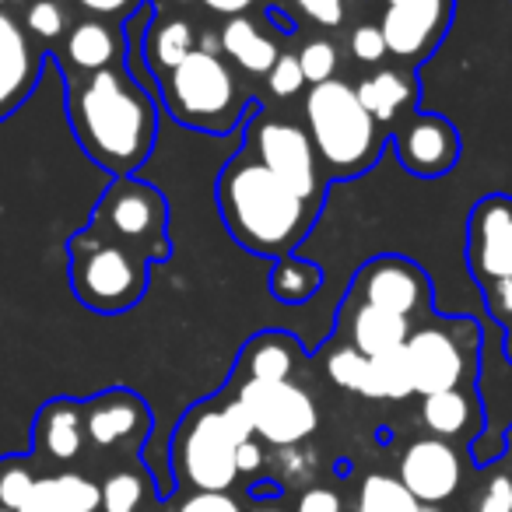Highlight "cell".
<instances>
[{
	"label": "cell",
	"instance_id": "f907efd6",
	"mask_svg": "<svg viewBox=\"0 0 512 512\" xmlns=\"http://www.w3.org/2000/svg\"><path fill=\"white\" fill-rule=\"evenodd\" d=\"M418 512H442L439 505H418Z\"/></svg>",
	"mask_w": 512,
	"mask_h": 512
},
{
	"label": "cell",
	"instance_id": "7402d4cb",
	"mask_svg": "<svg viewBox=\"0 0 512 512\" xmlns=\"http://www.w3.org/2000/svg\"><path fill=\"white\" fill-rule=\"evenodd\" d=\"M18 512H99V484L74 470L39 477Z\"/></svg>",
	"mask_w": 512,
	"mask_h": 512
},
{
	"label": "cell",
	"instance_id": "4dcf8cb0",
	"mask_svg": "<svg viewBox=\"0 0 512 512\" xmlns=\"http://www.w3.org/2000/svg\"><path fill=\"white\" fill-rule=\"evenodd\" d=\"M327 376H330V383L341 386V390H351V393H358V397H365V383H369V358H365L362 351L351 348V344H344V348L330 351Z\"/></svg>",
	"mask_w": 512,
	"mask_h": 512
},
{
	"label": "cell",
	"instance_id": "c3c4849f",
	"mask_svg": "<svg viewBox=\"0 0 512 512\" xmlns=\"http://www.w3.org/2000/svg\"><path fill=\"white\" fill-rule=\"evenodd\" d=\"M502 442H505V449H509V453H512V425H509V432L502 435Z\"/></svg>",
	"mask_w": 512,
	"mask_h": 512
},
{
	"label": "cell",
	"instance_id": "7a4b0ae2",
	"mask_svg": "<svg viewBox=\"0 0 512 512\" xmlns=\"http://www.w3.org/2000/svg\"><path fill=\"white\" fill-rule=\"evenodd\" d=\"M218 214L225 232L253 256H292L313 232L320 204H309L292 193L274 172H267L246 148L218 172Z\"/></svg>",
	"mask_w": 512,
	"mask_h": 512
},
{
	"label": "cell",
	"instance_id": "ac0fdd59",
	"mask_svg": "<svg viewBox=\"0 0 512 512\" xmlns=\"http://www.w3.org/2000/svg\"><path fill=\"white\" fill-rule=\"evenodd\" d=\"M421 425L435 439L477 442V435L484 428V411H481V400H477V390L474 386H463V390L421 397Z\"/></svg>",
	"mask_w": 512,
	"mask_h": 512
},
{
	"label": "cell",
	"instance_id": "2e32d148",
	"mask_svg": "<svg viewBox=\"0 0 512 512\" xmlns=\"http://www.w3.org/2000/svg\"><path fill=\"white\" fill-rule=\"evenodd\" d=\"M85 411V442L99 449L141 446L151 432V411L134 390H106L81 404Z\"/></svg>",
	"mask_w": 512,
	"mask_h": 512
},
{
	"label": "cell",
	"instance_id": "83f0119b",
	"mask_svg": "<svg viewBox=\"0 0 512 512\" xmlns=\"http://www.w3.org/2000/svg\"><path fill=\"white\" fill-rule=\"evenodd\" d=\"M155 502V481L144 470H113L99 484V512H148Z\"/></svg>",
	"mask_w": 512,
	"mask_h": 512
},
{
	"label": "cell",
	"instance_id": "d6a6232c",
	"mask_svg": "<svg viewBox=\"0 0 512 512\" xmlns=\"http://www.w3.org/2000/svg\"><path fill=\"white\" fill-rule=\"evenodd\" d=\"M39 477L32 474L29 463L22 460H8L4 467H0V509H11L18 512L22 509V502L29 498V491L36 488Z\"/></svg>",
	"mask_w": 512,
	"mask_h": 512
},
{
	"label": "cell",
	"instance_id": "ba28073f",
	"mask_svg": "<svg viewBox=\"0 0 512 512\" xmlns=\"http://www.w3.org/2000/svg\"><path fill=\"white\" fill-rule=\"evenodd\" d=\"M477 348H481V327L474 320H467V316L411 330L404 355L407 365H411L414 397H432V393L474 386Z\"/></svg>",
	"mask_w": 512,
	"mask_h": 512
},
{
	"label": "cell",
	"instance_id": "4316f807",
	"mask_svg": "<svg viewBox=\"0 0 512 512\" xmlns=\"http://www.w3.org/2000/svg\"><path fill=\"white\" fill-rule=\"evenodd\" d=\"M323 285V267L313 264V260H302V256H281L274 260V271H271V295L285 306H302L309 302Z\"/></svg>",
	"mask_w": 512,
	"mask_h": 512
},
{
	"label": "cell",
	"instance_id": "ee69618b",
	"mask_svg": "<svg viewBox=\"0 0 512 512\" xmlns=\"http://www.w3.org/2000/svg\"><path fill=\"white\" fill-rule=\"evenodd\" d=\"M256 0H204V8L214 11V15H225V18H239L253 8Z\"/></svg>",
	"mask_w": 512,
	"mask_h": 512
},
{
	"label": "cell",
	"instance_id": "b9f144b4",
	"mask_svg": "<svg viewBox=\"0 0 512 512\" xmlns=\"http://www.w3.org/2000/svg\"><path fill=\"white\" fill-rule=\"evenodd\" d=\"M267 463V453H264V442L256 439H246L239 449H235V467H239V477H260V470H264Z\"/></svg>",
	"mask_w": 512,
	"mask_h": 512
},
{
	"label": "cell",
	"instance_id": "db71d44e",
	"mask_svg": "<svg viewBox=\"0 0 512 512\" xmlns=\"http://www.w3.org/2000/svg\"><path fill=\"white\" fill-rule=\"evenodd\" d=\"M179 4H193V0H179Z\"/></svg>",
	"mask_w": 512,
	"mask_h": 512
},
{
	"label": "cell",
	"instance_id": "f1b7e54d",
	"mask_svg": "<svg viewBox=\"0 0 512 512\" xmlns=\"http://www.w3.org/2000/svg\"><path fill=\"white\" fill-rule=\"evenodd\" d=\"M365 397L369 400H407V397H414L411 365H407L404 348L369 358V383H365Z\"/></svg>",
	"mask_w": 512,
	"mask_h": 512
},
{
	"label": "cell",
	"instance_id": "f35d334b",
	"mask_svg": "<svg viewBox=\"0 0 512 512\" xmlns=\"http://www.w3.org/2000/svg\"><path fill=\"white\" fill-rule=\"evenodd\" d=\"M477 512H512V477L495 474L477 498Z\"/></svg>",
	"mask_w": 512,
	"mask_h": 512
},
{
	"label": "cell",
	"instance_id": "e575fe53",
	"mask_svg": "<svg viewBox=\"0 0 512 512\" xmlns=\"http://www.w3.org/2000/svg\"><path fill=\"white\" fill-rule=\"evenodd\" d=\"M169 512H246L232 491H186Z\"/></svg>",
	"mask_w": 512,
	"mask_h": 512
},
{
	"label": "cell",
	"instance_id": "f546056e",
	"mask_svg": "<svg viewBox=\"0 0 512 512\" xmlns=\"http://www.w3.org/2000/svg\"><path fill=\"white\" fill-rule=\"evenodd\" d=\"M355 512H418V502L397 474H369L358 484Z\"/></svg>",
	"mask_w": 512,
	"mask_h": 512
},
{
	"label": "cell",
	"instance_id": "7c38bea8",
	"mask_svg": "<svg viewBox=\"0 0 512 512\" xmlns=\"http://www.w3.org/2000/svg\"><path fill=\"white\" fill-rule=\"evenodd\" d=\"M453 15L456 0H400V4H390L379 18L386 53L400 57L407 67L425 64L428 57H435L442 39L449 36Z\"/></svg>",
	"mask_w": 512,
	"mask_h": 512
},
{
	"label": "cell",
	"instance_id": "8fae6325",
	"mask_svg": "<svg viewBox=\"0 0 512 512\" xmlns=\"http://www.w3.org/2000/svg\"><path fill=\"white\" fill-rule=\"evenodd\" d=\"M348 299L355 306L390 309V313L404 316V320H414V316L432 306L435 288L414 260L397 253H379L358 267Z\"/></svg>",
	"mask_w": 512,
	"mask_h": 512
},
{
	"label": "cell",
	"instance_id": "6da1fadb",
	"mask_svg": "<svg viewBox=\"0 0 512 512\" xmlns=\"http://www.w3.org/2000/svg\"><path fill=\"white\" fill-rule=\"evenodd\" d=\"M67 113L85 155L99 169L134 176L158 134V106L120 67H106L67 88Z\"/></svg>",
	"mask_w": 512,
	"mask_h": 512
},
{
	"label": "cell",
	"instance_id": "d4e9b609",
	"mask_svg": "<svg viewBox=\"0 0 512 512\" xmlns=\"http://www.w3.org/2000/svg\"><path fill=\"white\" fill-rule=\"evenodd\" d=\"M218 46H221V53H228L246 74H264V78L271 74V67L278 64V57H281L278 46L267 36H260V29H256L246 15L228 18V22L221 25Z\"/></svg>",
	"mask_w": 512,
	"mask_h": 512
},
{
	"label": "cell",
	"instance_id": "ab89813d",
	"mask_svg": "<svg viewBox=\"0 0 512 512\" xmlns=\"http://www.w3.org/2000/svg\"><path fill=\"white\" fill-rule=\"evenodd\" d=\"M295 8L320 29H337L344 22V0H295Z\"/></svg>",
	"mask_w": 512,
	"mask_h": 512
},
{
	"label": "cell",
	"instance_id": "e0dca14e",
	"mask_svg": "<svg viewBox=\"0 0 512 512\" xmlns=\"http://www.w3.org/2000/svg\"><path fill=\"white\" fill-rule=\"evenodd\" d=\"M43 50L32 43L25 25H18L0 8V120H8L18 106L32 95L43 74Z\"/></svg>",
	"mask_w": 512,
	"mask_h": 512
},
{
	"label": "cell",
	"instance_id": "d590c367",
	"mask_svg": "<svg viewBox=\"0 0 512 512\" xmlns=\"http://www.w3.org/2000/svg\"><path fill=\"white\" fill-rule=\"evenodd\" d=\"M267 88H271L278 99H292V95H299L302 88H306V78H302V67L295 53H281L278 64L267 74Z\"/></svg>",
	"mask_w": 512,
	"mask_h": 512
},
{
	"label": "cell",
	"instance_id": "11a10c76",
	"mask_svg": "<svg viewBox=\"0 0 512 512\" xmlns=\"http://www.w3.org/2000/svg\"><path fill=\"white\" fill-rule=\"evenodd\" d=\"M0 512H11V509H0Z\"/></svg>",
	"mask_w": 512,
	"mask_h": 512
},
{
	"label": "cell",
	"instance_id": "277c9868",
	"mask_svg": "<svg viewBox=\"0 0 512 512\" xmlns=\"http://www.w3.org/2000/svg\"><path fill=\"white\" fill-rule=\"evenodd\" d=\"M306 130L330 179L365 176L383 158L386 141L372 113L348 81H323L306 95Z\"/></svg>",
	"mask_w": 512,
	"mask_h": 512
},
{
	"label": "cell",
	"instance_id": "484cf974",
	"mask_svg": "<svg viewBox=\"0 0 512 512\" xmlns=\"http://www.w3.org/2000/svg\"><path fill=\"white\" fill-rule=\"evenodd\" d=\"M193 39L197 36H193V25L186 22V18H169V22L144 32L141 53H144V60H148L151 71L162 78V74H169L172 67H179L193 50H197Z\"/></svg>",
	"mask_w": 512,
	"mask_h": 512
},
{
	"label": "cell",
	"instance_id": "603a6c76",
	"mask_svg": "<svg viewBox=\"0 0 512 512\" xmlns=\"http://www.w3.org/2000/svg\"><path fill=\"white\" fill-rule=\"evenodd\" d=\"M411 330V320L390 313V309L355 306V316H351V348L362 351L365 358H376L386 355V351L404 348Z\"/></svg>",
	"mask_w": 512,
	"mask_h": 512
},
{
	"label": "cell",
	"instance_id": "9c48e42d",
	"mask_svg": "<svg viewBox=\"0 0 512 512\" xmlns=\"http://www.w3.org/2000/svg\"><path fill=\"white\" fill-rule=\"evenodd\" d=\"M242 411L249 414L253 435L264 446L274 449H295L320 428V411L309 390L299 383L285 379V383H260V379H232L225 386Z\"/></svg>",
	"mask_w": 512,
	"mask_h": 512
},
{
	"label": "cell",
	"instance_id": "f5cc1de1",
	"mask_svg": "<svg viewBox=\"0 0 512 512\" xmlns=\"http://www.w3.org/2000/svg\"><path fill=\"white\" fill-rule=\"evenodd\" d=\"M390 4H400V0H383V8H390Z\"/></svg>",
	"mask_w": 512,
	"mask_h": 512
},
{
	"label": "cell",
	"instance_id": "52a82bcc",
	"mask_svg": "<svg viewBox=\"0 0 512 512\" xmlns=\"http://www.w3.org/2000/svg\"><path fill=\"white\" fill-rule=\"evenodd\" d=\"M165 221H169V204H165L162 190L134 176H120L102 193L88 228L99 232L102 239H113L141 253L148 264H162L172 253Z\"/></svg>",
	"mask_w": 512,
	"mask_h": 512
},
{
	"label": "cell",
	"instance_id": "4fadbf2b",
	"mask_svg": "<svg viewBox=\"0 0 512 512\" xmlns=\"http://www.w3.org/2000/svg\"><path fill=\"white\" fill-rule=\"evenodd\" d=\"M390 144L397 151V162L404 165V172H411L418 179L449 176L463 155L460 130L442 113H411L393 127Z\"/></svg>",
	"mask_w": 512,
	"mask_h": 512
},
{
	"label": "cell",
	"instance_id": "5bb4252c",
	"mask_svg": "<svg viewBox=\"0 0 512 512\" xmlns=\"http://www.w3.org/2000/svg\"><path fill=\"white\" fill-rule=\"evenodd\" d=\"M467 267L477 288L512 278V197L488 193L467 214Z\"/></svg>",
	"mask_w": 512,
	"mask_h": 512
},
{
	"label": "cell",
	"instance_id": "bcb514c9",
	"mask_svg": "<svg viewBox=\"0 0 512 512\" xmlns=\"http://www.w3.org/2000/svg\"><path fill=\"white\" fill-rule=\"evenodd\" d=\"M271 22H278V29L285 32V36H295V32H299V22H295V18H288V15H281L278 8H271Z\"/></svg>",
	"mask_w": 512,
	"mask_h": 512
},
{
	"label": "cell",
	"instance_id": "d6986e66",
	"mask_svg": "<svg viewBox=\"0 0 512 512\" xmlns=\"http://www.w3.org/2000/svg\"><path fill=\"white\" fill-rule=\"evenodd\" d=\"M302 348L285 330H260L239 351L232 379H260V383H285L292 379Z\"/></svg>",
	"mask_w": 512,
	"mask_h": 512
},
{
	"label": "cell",
	"instance_id": "30bf717a",
	"mask_svg": "<svg viewBox=\"0 0 512 512\" xmlns=\"http://www.w3.org/2000/svg\"><path fill=\"white\" fill-rule=\"evenodd\" d=\"M246 151L264 165L267 172L281 179L292 193H299L309 204H323V176L320 155L313 148V137L302 123L281 120V116L253 113L249 120Z\"/></svg>",
	"mask_w": 512,
	"mask_h": 512
},
{
	"label": "cell",
	"instance_id": "9a60e30c",
	"mask_svg": "<svg viewBox=\"0 0 512 512\" xmlns=\"http://www.w3.org/2000/svg\"><path fill=\"white\" fill-rule=\"evenodd\" d=\"M397 481L411 491L418 505H442L460 491L463 484V463L453 442L421 435L407 442L397 460Z\"/></svg>",
	"mask_w": 512,
	"mask_h": 512
},
{
	"label": "cell",
	"instance_id": "681fc988",
	"mask_svg": "<svg viewBox=\"0 0 512 512\" xmlns=\"http://www.w3.org/2000/svg\"><path fill=\"white\" fill-rule=\"evenodd\" d=\"M253 512H285V509H278V505H260V509H253Z\"/></svg>",
	"mask_w": 512,
	"mask_h": 512
},
{
	"label": "cell",
	"instance_id": "5b68a950",
	"mask_svg": "<svg viewBox=\"0 0 512 512\" xmlns=\"http://www.w3.org/2000/svg\"><path fill=\"white\" fill-rule=\"evenodd\" d=\"M162 102L176 123L200 134L225 137L242 123L246 95L218 53L193 50L179 67L162 74Z\"/></svg>",
	"mask_w": 512,
	"mask_h": 512
},
{
	"label": "cell",
	"instance_id": "1f68e13d",
	"mask_svg": "<svg viewBox=\"0 0 512 512\" xmlns=\"http://www.w3.org/2000/svg\"><path fill=\"white\" fill-rule=\"evenodd\" d=\"M295 57H299V67H302V78H306V85H323V81H334L337 64H341V57H337V46L330 43V39H313V43L302 46Z\"/></svg>",
	"mask_w": 512,
	"mask_h": 512
},
{
	"label": "cell",
	"instance_id": "44dd1931",
	"mask_svg": "<svg viewBox=\"0 0 512 512\" xmlns=\"http://www.w3.org/2000/svg\"><path fill=\"white\" fill-rule=\"evenodd\" d=\"M355 92L379 127H393L418 113V81L407 71H376L358 81Z\"/></svg>",
	"mask_w": 512,
	"mask_h": 512
},
{
	"label": "cell",
	"instance_id": "74e56055",
	"mask_svg": "<svg viewBox=\"0 0 512 512\" xmlns=\"http://www.w3.org/2000/svg\"><path fill=\"white\" fill-rule=\"evenodd\" d=\"M351 53H355V60H362V64H379L383 57H390L379 25H358V29L351 32Z\"/></svg>",
	"mask_w": 512,
	"mask_h": 512
},
{
	"label": "cell",
	"instance_id": "7bdbcfd3",
	"mask_svg": "<svg viewBox=\"0 0 512 512\" xmlns=\"http://www.w3.org/2000/svg\"><path fill=\"white\" fill-rule=\"evenodd\" d=\"M81 8L92 11V15H102V18H113V15H127L134 8L137 0H78Z\"/></svg>",
	"mask_w": 512,
	"mask_h": 512
},
{
	"label": "cell",
	"instance_id": "ffe728a7",
	"mask_svg": "<svg viewBox=\"0 0 512 512\" xmlns=\"http://www.w3.org/2000/svg\"><path fill=\"white\" fill-rule=\"evenodd\" d=\"M36 449L46 460L71 463L85 449V411L78 400L57 397L36 414Z\"/></svg>",
	"mask_w": 512,
	"mask_h": 512
},
{
	"label": "cell",
	"instance_id": "60d3db41",
	"mask_svg": "<svg viewBox=\"0 0 512 512\" xmlns=\"http://www.w3.org/2000/svg\"><path fill=\"white\" fill-rule=\"evenodd\" d=\"M295 512H344V498L327 484H313L295 498Z\"/></svg>",
	"mask_w": 512,
	"mask_h": 512
},
{
	"label": "cell",
	"instance_id": "8992f818",
	"mask_svg": "<svg viewBox=\"0 0 512 512\" xmlns=\"http://www.w3.org/2000/svg\"><path fill=\"white\" fill-rule=\"evenodd\" d=\"M71 288L92 313H130L148 292V260L85 228L71 239Z\"/></svg>",
	"mask_w": 512,
	"mask_h": 512
},
{
	"label": "cell",
	"instance_id": "cb8c5ba5",
	"mask_svg": "<svg viewBox=\"0 0 512 512\" xmlns=\"http://www.w3.org/2000/svg\"><path fill=\"white\" fill-rule=\"evenodd\" d=\"M127 50V39L106 22H81L71 29L67 36V60H71L78 71L95 74V71H106V67H116V60L123 57Z\"/></svg>",
	"mask_w": 512,
	"mask_h": 512
},
{
	"label": "cell",
	"instance_id": "8d00e7d4",
	"mask_svg": "<svg viewBox=\"0 0 512 512\" xmlns=\"http://www.w3.org/2000/svg\"><path fill=\"white\" fill-rule=\"evenodd\" d=\"M481 295H484V306H488L491 320L502 330H512V278L481 285Z\"/></svg>",
	"mask_w": 512,
	"mask_h": 512
},
{
	"label": "cell",
	"instance_id": "816d5d0a",
	"mask_svg": "<svg viewBox=\"0 0 512 512\" xmlns=\"http://www.w3.org/2000/svg\"><path fill=\"white\" fill-rule=\"evenodd\" d=\"M8 4H18V0H0V8H8Z\"/></svg>",
	"mask_w": 512,
	"mask_h": 512
},
{
	"label": "cell",
	"instance_id": "836d02e7",
	"mask_svg": "<svg viewBox=\"0 0 512 512\" xmlns=\"http://www.w3.org/2000/svg\"><path fill=\"white\" fill-rule=\"evenodd\" d=\"M67 29V15L57 0H32L29 11H25V32L36 39H60Z\"/></svg>",
	"mask_w": 512,
	"mask_h": 512
},
{
	"label": "cell",
	"instance_id": "3957f363",
	"mask_svg": "<svg viewBox=\"0 0 512 512\" xmlns=\"http://www.w3.org/2000/svg\"><path fill=\"white\" fill-rule=\"evenodd\" d=\"M246 439H253L249 414L228 390L193 404L169 439L172 484L183 491H232L239 481L235 449Z\"/></svg>",
	"mask_w": 512,
	"mask_h": 512
},
{
	"label": "cell",
	"instance_id": "7dc6e473",
	"mask_svg": "<svg viewBox=\"0 0 512 512\" xmlns=\"http://www.w3.org/2000/svg\"><path fill=\"white\" fill-rule=\"evenodd\" d=\"M505 355H509V362H512V330H505Z\"/></svg>",
	"mask_w": 512,
	"mask_h": 512
},
{
	"label": "cell",
	"instance_id": "f6af8a7d",
	"mask_svg": "<svg viewBox=\"0 0 512 512\" xmlns=\"http://www.w3.org/2000/svg\"><path fill=\"white\" fill-rule=\"evenodd\" d=\"M281 481H271V477H264V481H260V477H256L253 484H249V498H267V502H274V498H281Z\"/></svg>",
	"mask_w": 512,
	"mask_h": 512
}]
</instances>
